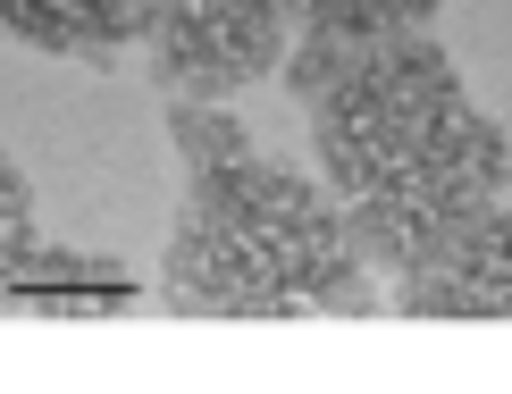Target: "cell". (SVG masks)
I'll use <instances>...</instances> for the list:
<instances>
[{"mask_svg":"<svg viewBox=\"0 0 512 394\" xmlns=\"http://www.w3.org/2000/svg\"><path fill=\"white\" fill-rule=\"evenodd\" d=\"M185 202L160 252V311L177 319H361L378 311V260L319 185L261 151L219 101H168Z\"/></svg>","mask_w":512,"mask_h":394,"instance_id":"6da1fadb","label":"cell"},{"mask_svg":"<svg viewBox=\"0 0 512 394\" xmlns=\"http://www.w3.org/2000/svg\"><path fill=\"white\" fill-rule=\"evenodd\" d=\"M311 109V160L361 252L387 277L420 269L454 227L512 193V135L479 109L454 51L429 34L353 42Z\"/></svg>","mask_w":512,"mask_h":394,"instance_id":"7a4b0ae2","label":"cell"},{"mask_svg":"<svg viewBox=\"0 0 512 394\" xmlns=\"http://www.w3.org/2000/svg\"><path fill=\"white\" fill-rule=\"evenodd\" d=\"M294 26H303L294 0H152L143 59L168 101H227L286 68Z\"/></svg>","mask_w":512,"mask_h":394,"instance_id":"3957f363","label":"cell"},{"mask_svg":"<svg viewBox=\"0 0 512 394\" xmlns=\"http://www.w3.org/2000/svg\"><path fill=\"white\" fill-rule=\"evenodd\" d=\"M395 319H512V193L487 202L471 227H454L445 244L403 269L387 286Z\"/></svg>","mask_w":512,"mask_h":394,"instance_id":"277c9868","label":"cell"},{"mask_svg":"<svg viewBox=\"0 0 512 394\" xmlns=\"http://www.w3.org/2000/svg\"><path fill=\"white\" fill-rule=\"evenodd\" d=\"M0 34L51 59H118L152 34V0H0Z\"/></svg>","mask_w":512,"mask_h":394,"instance_id":"5b68a950","label":"cell"},{"mask_svg":"<svg viewBox=\"0 0 512 394\" xmlns=\"http://www.w3.org/2000/svg\"><path fill=\"white\" fill-rule=\"evenodd\" d=\"M303 9V34L328 42H387V34H420L445 0H294Z\"/></svg>","mask_w":512,"mask_h":394,"instance_id":"8992f818","label":"cell"}]
</instances>
